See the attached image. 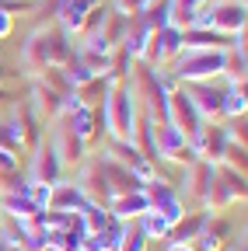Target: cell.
<instances>
[{
  "label": "cell",
  "instance_id": "ba28073f",
  "mask_svg": "<svg viewBox=\"0 0 248 251\" xmlns=\"http://www.w3.org/2000/svg\"><path fill=\"white\" fill-rule=\"evenodd\" d=\"M7 28H11V21H7L4 14H0V35H4V31H7Z\"/></svg>",
  "mask_w": 248,
  "mask_h": 251
},
{
  "label": "cell",
  "instance_id": "6da1fadb",
  "mask_svg": "<svg viewBox=\"0 0 248 251\" xmlns=\"http://www.w3.org/2000/svg\"><path fill=\"white\" fill-rule=\"evenodd\" d=\"M220 70H224V56H213V52L182 59V77H206V74H220Z\"/></svg>",
  "mask_w": 248,
  "mask_h": 251
},
{
  "label": "cell",
  "instance_id": "9c48e42d",
  "mask_svg": "<svg viewBox=\"0 0 248 251\" xmlns=\"http://www.w3.org/2000/svg\"><path fill=\"white\" fill-rule=\"evenodd\" d=\"M171 251H193V248H189V244H175Z\"/></svg>",
  "mask_w": 248,
  "mask_h": 251
},
{
  "label": "cell",
  "instance_id": "8992f818",
  "mask_svg": "<svg viewBox=\"0 0 248 251\" xmlns=\"http://www.w3.org/2000/svg\"><path fill=\"white\" fill-rule=\"evenodd\" d=\"M224 105H227V112H231V115L245 112V98H238V91H231V94H227V101H224Z\"/></svg>",
  "mask_w": 248,
  "mask_h": 251
},
{
  "label": "cell",
  "instance_id": "3957f363",
  "mask_svg": "<svg viewBox=\"0 0 248 251\" xmlns=\"http://www.w3.org/2000/svg\"><path fill=\"white\" fill-rule=\"evenodd\" d=\"M168 227H171V224H168L161 213H147V220H143V230H147V234H154V237H165V234H168Z\"/></svg>",
  "mask_w": 248,
  "mask_h": 251
},
{
  "label": "cell",
  "instance_id": "7a4b0ae2",
  "mask_svg": "<svg viewBox=\"0 0 248 251\" xmlns=\"http://www.w3.org/2000/svg\"><path fill=\"white\" fill-rule=\"evenodd\" d=\"M147 209H150L147 196H133V199L126 196V199L115 202V213H119V216H137V213H147Z\"/></svg>",
  "mask_w": 248,
  "mask_h": 251
},
{
  "label": "cell",
  "instance_id": "52a82bcc",
  "mask_svg": "<svg viewBox=\"0 0 248 251\" xmlns=\"http://www.w3.org/2000/svg\"><path fill=\"white\" fill-rule=\"evenodd\" d=\"M0 168H14V157L7 150H0Z\"/></svg>",
  "mask_w": 248,
  "mask_h": 251
},
{
  "label": "cell",
  "instance_id": "5b68a950",
  "mask_svg": "<svg viewBox=\"0 0 248 251\" xmlns=\"http://www.w3.org/2000/svg\"><path fill=\"white\" fill-rule=\"evenodd\" d=\"M74 126H77V136H87V133H91V112H87V108H81Z\"/></svg>",
  "mask_w": 248,
  "mask_h": 251
},
{
  "label": "cell",
  "instance_id": "277c9868",
  "mask_svg": "<svg viewBox=\"0 0 248 251\" xmlns=\"http://www.w3.org/2000/svg\"><path fill=\"white\" fill-rule=\"evenodd\" d=\"M115 251H143V234H130L126 230V237H122V244Z\"/></svg>",
  "mask_w": 248,
  "mask_h": 251
}]
</instances>
